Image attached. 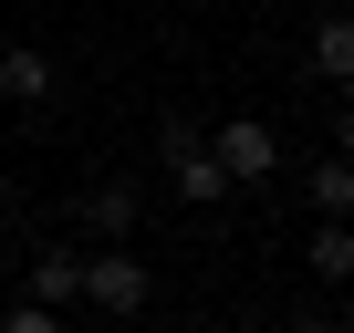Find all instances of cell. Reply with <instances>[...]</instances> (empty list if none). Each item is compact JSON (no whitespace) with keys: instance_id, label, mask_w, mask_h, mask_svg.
<instances>
[{"instance_id":"6da1fadb","label":"cell","mask_w":354,"mask_h":333,"mask_svg":"<svg viewBox=\"0 0 354 333\" xmlns=\"http://www.w3.org/2000/svg\"><path fill=\"white\" fill-rule=\"evenodd\" d=\"M146 292H156V271L136 260V240H104V250L84 260V302H94V312L136 323V312H146Z\"/></svg>"},{"instance_id":"7a4b0ae2","label":"cell","mask_w":354,"mask_h":333,"mask_svg":"<svg viewBox=\"0 0 354 333\" xmlns=\"http://www.w3.org/2000/svg\"><path fill=\"white\" fill-rule=\"evenodd\" d=\"M209 156H219L230 188H261V178H281V125H261V115H219Z\"/></svg>"},{"instance_id":"3957f363","label":"cell","mask_w":354,"mask_h":333,"mask_svg":"<svg viewBox=\"0 0 354 333\" xmlns=\"http://www.w3.org/2000/svg\"><path fill=\"white\" fill-rule=\"evenodd\" d=\"M73 219H84L94 240H136V219H146V178H94V188L73 198Z\"/></svg>"},{"instance_id":"277c9868","label":"cell","mask_w":354,"mask_h":333,"mask_svg":"<svg viewBox=\"0 0 354 333\" xmlns=\"http://www.w3.org/2000/svg\"><path fill=\"white\" fill-rule=\"evenodd\" d=\"M0 94L42 115V104L63 94V73H53V53H42V42H0Z\"/></svg>"},{"instance_id":"5b68a950","label":"cell","mask_w":354,"mask_h":333,"mask_svg":"<svg viewBox=\"0 0 354 333\" xmlns=\"http://www.w3.org/2000/svg\"><path fill=\"white\" fill-rule=\"evenodd\" d=\"M302 63H313V84H354V11H323L313 42H302Z\"/></svg>"},{"instance_id":"8992f818","label":"cell","mask_w":354,"mask_h":333,"mask_svg":"<svg viewBox=\"0 0 354 333\" xmlns=\"http://www.w3.org/2000/svg\"><path fill=\"white\" fill-rule=\"evenodd\" d=\"M21 302H42V312H63V302H84V260H73V250H42V260L21 271Z\"/></svg>"},{"instance_id":"52a82bcc","label":"cell","mask_w":354,"mask_h":333,"mask_svg":"<svg viewBox=\"0 0 354 333\" xmlns=\"http://www.w3.org/2000/svg\"><path fill=\"white\" fill-rule=\"evenodd\" d=\"M302 271L313 281H354V219H313L302 229Z\"/></svg>"},{"instance_id":"ba28073f","label":"cell","mask_w":354,"mask_h":333,"mask_svg":"<svg viewBox=\"0 0 354 333\" xmlns=\"http://www.w3.org/2000/svg\"><path fill=\"white\" fill-rule=\"evenodd\" d=\"M302 198H313V219H354V156H313Z\"/></svg>"},{"instance_id":"9c48e42d","label":"cell","mask_w":354,"mask_h":333,"mask_svg":"<svg viewBox=\"0 0 354 333\" xmlns=\"http://www.w3.org/2000/svg\"><path fill=\"white\" fill-rule=\"evenodd\" d=\"M167 188L188 198V209H219V198H230V178H219V156H209V146H198V156H177V166H167Z\"/></svg>"},{"instance_id":"30bf717a","label":"cell","mask_w":354,"mask_h":333,"mask_svg":"<svg viewBox=\"0 0 354 333\" xmlns=\"http://www.w3.org/2000/svg\"><path fill=\"white\" fill-rule=\"evenodd\" d=\"M198 146H209V125H198V115H177V104L156 115V156H167V166H177V156H198Z\"/></svg>"},{"instance_id":"8fae6325","label":"cell","mask_w":354,"mask_h":333,"mask_svg":"<svg viewBox=\"0 0 354 333\" xmlns=\"http://www.w3.org/2000/svg\"><path fill=\"white\" fill-rule=\"evenodd\" d=\"M0 333H63V312H42V302H0Z\"/></svg>"},{"instance_id":"7c38bea8","label":"cell","mask_w":354,"mask_h":333,"mask_svg":"<svg viewBox=\"0 0 354 333\" xmlns=\"http://www.w3.org/2000/svg\"><path fill=\"white\" fill-rule=\"evenodd\" d=\"M333 156H354V84H344V104H333Z\"/></svg>"},{"instance_id":"4fadbf2b","label":"cell","mask_w":354,"mask_h":333,"mask_svg":"<svg viewBox=\"0 0 354 333\" xmlns=\"http://www.w3.org/2000/svg\"><path fill=\"white\" fill-rule=\"evenodd\" d=\"M292 333H344V323H333V312H302V323H292Z\"/></svg>"}]
</instances>
